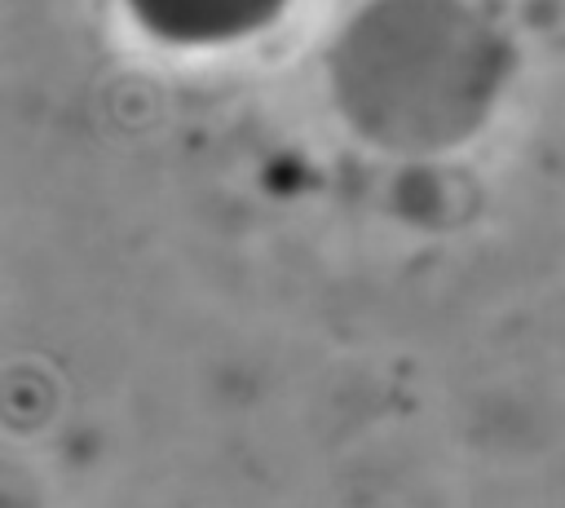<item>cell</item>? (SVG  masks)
Instances as JSON below:
<instances>
[{
	"label": "cell",
	"mask_w": 565,
	"mask_h": 508,
	"mask_svg": "<svg viewBox=\"0 0 565 508\" xmlns=\"http://www.w3.org/2000/svg\"><path fill=\"white\" fill-rule=\"evenodd\" d=\"M128 18L172 49H225L269 31L291 0H119Z\"/></svg>",
	"instance_id": "1"
}]
</instances>
